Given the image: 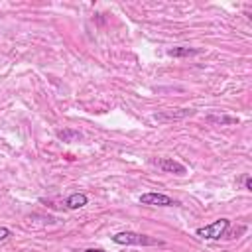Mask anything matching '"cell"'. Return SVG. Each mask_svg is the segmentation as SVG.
Segmentation results:
<instances>
[{
	"instance_id": "cell-1",
	"label": "cell",
	"mask_w": 252,
	"mask_h": 252,
	"mask_svg": "<svg viewBox=\"0 0 252 252\" xmlns=\"http://www.w3.org/2000/svg\"><path fill=\"white\" fill-rule=\"evenodd\" d=\"M112 242L122 244V246H156V244H161V240L152 238V236L142 234V232H134V230H122V232L112 234Z\"/></svg>"
},
{
	"instance_id": "cell-2",
	"label": "cell",
	"mask_w": 252,
	"mask_h": 252,
	"mask_svg": "<svg viewBox=\"0 0 252 252\" xmlns=\"http://www.w3.org/2000/svg\"><path fill=\"white\" fill-rule=\"evenodd\" d=\"M228 226H230V220L228 219H219V220H215V222H211L207 226H199L195 230V234L199 238H203V240H219L220 236H224V232L228 230Z\"/></svg>"
},
{
	"instance_id": "cell-3",
	"label": "cell",
	"mask_w": 252,
	"mask_h": 252,
	"mask_svg": "<svg viewBox=\"0 0 252 252\" xmlns=\"http://www.w3.org/2000/svg\"><path fill=\"white\" fill-rule=\"evenodd\" d=\"M140 203L142 205H150V207H173L175 205V201L169 195H165V193H154V191L140 195Z\"/></svg>"
},
{
	"instance_id": "cell-4",
	"label": "cell",
	"mask_w": 252,
	"mask_h": 252,
	"mask_svg": "<svg viewBox=\"0 0 252 252\" xmlns=\"http://www.w3.org/2000/svg\"><path fill=\"white\" fill-rule=\"evenodd\" d=\"M193 110L191 108H169V110H161L154 114V120L158 122H171V120H181L185 116H191Z\"/></svg>"
},
{
	"instance_id": "cell-5",
	"label": "cell",
	"mask_w": 252,
	"mask_h": 252,
	"mask_svg": "<svg viewBox=\"0 0 252 252\" xmlns=\"http://www.w3.org/2000/svg\"><path fill=\"white\" fill-rule=\"evenodd\" d=\"M158 165H159V169H163L165 173H175V175H185V165L183 163H179V161H175L173 158H161V159H158L156 161Z\"/></svg>"
},
{
	"instance_id": "cell-6",
	"label": "cell",
	"mask_w": 252,
	"mask_h": 252,
	"mask_svg": "<svg viewBox=\"0 0 252 252\" xmlns=\"http://www.w3.org/2000/svg\"><path fill=\"white\" fill-rule=\"evenodd\" d=\"M87 203H89V197H87L85 193H79V191H77V193H71V195L65 199L67 209H73V211H75V209H83Z\"/></svg>"
},
{
	"instance_id": "cell-7",
	"label": "cell",
	"mask_w": 252,
	"mask_h": 252,
	"mask_svg": "<svg viewBox=\"0 0 252 252\" xmlns=\"http://www.w3.org/2000/svg\"><path fill=\"white\" fill-rule=\"evenodd\" d=\"M201 49L197 47H169L167 55L169 57H191V55H199Z\"/></svg>"
},
{
	"instance_id": "cell-8",
	"label": "cell",
	"mask_w": 252,
	"mask_h": 252,
	"mask_svg": "<svg viewBox=\"0 0 252 252\" xmlns=\"http://www.w3.org/2000/svg\"><path fill=\"white\" fill-rule=\"evenodd\" d=\"M57 138H59L61 142H67V144H71V142H77V140H81V138H83V134H81L79 130H71V128H65V130H59V132H57Z\"/></svg>"
},
{
	"instance_id": "cell-9",
	"label": "cell",
	"mask_w": 252,
	"mask_h": 252,
	"mask_svg": "<svg viewBox=\"0 0 252 252\" xmlns=\"http://www.w3.org/2000/svg\"><path fill=\"white\" fill-rule=\"evenodd\" d=\"M207 122H213V124H236L238 118H236V116H224V114H220V116L209 114V116H207Z\"/></svg>"
},
{
	"instance_id": "cell-10",
	"label": "cell",
	"mask_w": 252,
	"mask_h": 252,
	"mask_svg": "<svg viewBox=\"0 0 252 252\" xmlns=\"http://www.w3.org/2000/svg\"><path fill=\"white\" fill-rule=\"evenodd\" d=\"M10 236H12L10 228H6V226H0V242H2V240H6V238H10Z\"/></svg>"
},
{
	"instance_id": "cell-11",
	"label": "cell",
	"mask_w": 252,
	"mask_h": 252,
	"mask_svg": "<svg viewBox=\"0 0 252 252\" xmlns=\"http://www.w3.org/2000/svg\"><path fill=\"white\" fill-rule=\"evenodd\" d=\"M244 189H246V191H252V179H250L248 175L244 177Z\"/></svg>"
},
{
	"instance_id": "cell-12",
	"label": "cell",
	"mask_w": 252,
	"mask_h": 252,
	"mask_svg": "<svg viewBox=\"0 0 252 252\" xmlns=\"http://www.w3.org/2000/svg\"><path fill=\"white\" fill-rule=\"evenodd\" d=\"M85 252H104V250H100V248H87Z\"/></svg>"
}]
</instances>
